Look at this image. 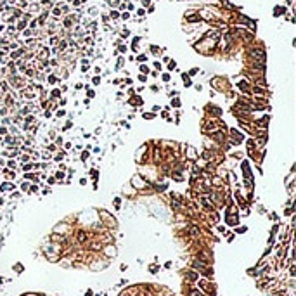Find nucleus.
Returning a JSON list of instances; mask_svg holds the SVG:
<instances>
[{
  "label": "nucleus",
  "instance_id": "5",
  "mask_svg": "<svg viewBox=\"0 0 296 296\" xmlns=\"http://www.w3.org/2000/svg\"><path fill=\"white\" fill-rule=\"evenodd\" d=\"M85 296H93V295H92V293H90V291H89V293H87V295H85Z\"/></svg>",
  "mask_w": 296,
  "mask_h": 296
},
{
  "label": "nucleus",
  "instance_id": "6",
  "mask_svg": "<svg viewBox=\"0 0 296 296\" xmlns=\"http://www.w3.org/2000/svg\"><path fill=\"white\" fill-rule=\"evenodd\" d=\"M24 296H40V295H24Z\"/></svg>",
  "mask_w": 296,
  "mask_h": 296
},
{
  "label": "nucleus",
  "instance_id": "2",
  "mask_svg": "<svg viewBox=\"0 0 296 296\" xmlns=\"http://www.w3.org/2000/svg\"><path fill=\"white\" fill-rule=\"evenodd\" d=\"M190 296H203V295H201L199 291H196V289H194V291H190Z\"/></svg>",
  "mask_w": 296,
  "mask_h": 296
},
{
  "label": "nucleus",
  "instance_id": "1",
  "mask_svg": "<svg viewBox=\"0 0 296 296\" xmlns=\"http://www.w3.org/2000/svg\"><path fill=\"white\" fill-rule=\"evenodd\" d=\"M78 241H80V242H85V241H87V234H85V232H80V234H78Z\"/></svg>",
  "mask_w": 296,
  "mask_h": 296
},
{
  "label": "nucleus",
  "instance_id": "3",
  "mask_svg": "<svg viewBox=\"0 0 296 296\" xmlns=\"http://www.w3.org/2000/svg\"><path fill=\"white\" fill-rule=\"evenodd\" d=\"M189 279H190V280H194V279H198V275H196V274H192V272H190V274H189Z\"/></svg>",
  "mask_w": 296,
  "mask_h": 296
},
{
  "label": "nucleus",
  "instance_id": "4",
  "mask_svg": "<svg viewBox=\"0 0 296 296\" xmlns=\"http://www.w3.org/2000/svg\"><path fill=\"white\" fill-rule=\"evenodd\" d=\"M190 234H192V236H196V234H198V229H196V227H192V229H190Z\"/></svg>",
  "mask_w": 296,
  "mask_h": 296
}]
</instances>
